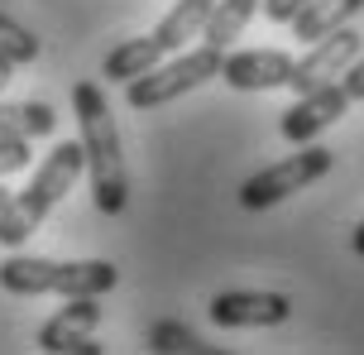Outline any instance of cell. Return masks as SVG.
I'll list each match as a JSON object with an SVG mask.
<instances>
[{
  "label": "cell",
  "mask_w": 364,
  "mask_h": 355,
  "mask_svg": "<svg viewBox=\"0 0 364 355\" xmlns=\"http://www.w3.org/2000/svg\"><path fill=\"white\" fill-rule=\"evenodd\" d=\"M255 15H259V0H216V5H211V19H206V29H201V43H211V48H230Z\"/></svg>",
  "instance_id": "15"
},
{
  "label": "cell",
  "mask_w": 364,
  "mask_h": 355,
  "mask_svg": "<svg viewBox=\"0 0 364 355\" xmlns=\"http://www.w3.org/2000/svg\"><path fill=\"white\" fill-rule=\"evenodd\" d=\"M38 48H43V43H38L19 19H10L5 10H0V53L10 58L15 68H24V63H34V58H38Z\"/></svg>",
  "instance_id": "17"
},
{
  "label": "cell",
  "mask_w": 364,
  "mask_h": 355,
  "mask_svg": "<svg viewBox=\"0 0 364 355\" xmlns=\"http://www.w3.org/2000/svg\"><path fill=\"white\" fill-rule=\"evenodd\" d=\"M58 111L48 101H0V134L5 139H43L53 134Z\"/></svg>",
  "instance_id": "14"
},
{
  "label": "cell",
  "mask_w": 364,
  "mask_h": 355,
  "mask_svg": "<svg viewBox=\"0 0 364 355\" xmlns=\"http://www.w3.org/2000/svg\"><path fill=\"white\" fill-rule=\"evenodd\" d=\"M346 92H350V101H364V53L346 68Z\"/></svg>",
  "instance_id": "20"
},
{
  "label": "cell",
  "mask_w": 364,
  "mask_h": 355,
  "mask_svg": "<svg viewBox=\"0 0 364 355\" xmlns=\"http://www.w3.org/2000/svg\"><path fill=\"white\" fill-rule=\"evenodd\" d=\"M360 53H364V34H360V29H350V24H341V29H331V34L316 38L302 58H292L288 87L297 96L311 92V87H326V82H336V77H346V68Z\"/></svg>",
  "instance_id": "6"
},
{
  "label": "cell",
  "mask_w": 364,
  "mask_h": 355,
  "mask_svg": "<svg viewBox=\"0 0 364 355\" xmlns=\"http://www.w3.org/2000/svg\"><path fill=\"white\" fill-rule=\"evenodd\" d=\"M211 5H216V0H178V5L159 19L154 38L164 43V53H182L192 38H201L206 19H211Z\"/></svg>",
  "instance_id": "11"
},
{
  "label": "cell",
  "mask_w": 364,
  "mask_h": 355,
  "mask_svg": "<svg viewBox=\"0 0 364 355\" xmlns=\"http://www.w3.org/2000/svg\"><path fill=\"white\" fill-rule=\"evenodd\" d=\"M73 111L77 130H82V154H87V178L91 197L106 216H120L129 206V173H125V149H120V130L101 82H77L73 87Z\"/></svg>",
  "instance_id": "1"
},
{
  "label": "cell",
  "mask_w": 364,
  "mask_h": 355,
  "mask_svg": "<svg viewBox=\"0 0 364 355\" xmlns=\"http://www.w3.org/2000/svg\"><path fill=\"white\" fill-rule=\"evenodd\" d=\"M331 164H336L331 149H321V144H302L297 154L278 159V164H269V169H259L255 178H245V187H240V206H245V211H269V206H278L283 197L311 187L316 178H326Z\"/></svg>",
  "instance_id": "5"
},
{
  "label": "cell",
  "mask_w": 364,
  "mask_h": 355,
  "mask_svg": "<svg viewBox=\"0 0 364 355\" xmlns=\"http://www.w3.org/2000/svg\"><path fill=\"white\" fill-rule=\"evenodd\" d=\"M350 245H355V255H360V260H364V221L355 226V235H350Z\"/></svg>",
  "instance_id": "22"
},
{
  "label": "cell",
  "mask_w": 364,
  "mask_h": 355,
  "mask_svg": "<svg viewBox=\"0 0 364 355\" xmlns=\"http://www.w3.org/2000/svg\"><path fill=\"white\" fill-rule=\"evenodd\" d=\"M206 312L225 332H240V327H278V322L292 317V298L288 293H264V288H230V293H216Z\"/></svg>",
  "instance_id": "8"
},
{
  "label": "cell",
  "mask_w": 364,
  "mask_h": 355,
  "mask_svg": "<svg viewBox=\"0 0 364 355\" xmlns=\"http://www.w3.org/2000/svg\"><path fill=\"white\" fill-rule=\"evenodd\" d=\"M149 351H159V355H197V351H206V341H201L192 327H182V322H154V327H149Z\"/></svg>",
  "instance_id": "16"
},
{
  "label": "cell",
  "mask_w": 364,
  "mask_h": 355,
  "mask_svg": "<svg viewBox=\"0 0 364 355\" xmlns=\"http://www.w3.org/2000/svg\"><path fill=\"white\" fill-rule=\"evenodd\" d=\"M292 58L283 48H250V53H230L220 63V82L235 92H269V87H288Z\"/></svg>",
  "instance_id": "9"
},
{
  "label": "cell",
  "mask_w": 364,
  "mask_h": 355,
  "mask_svg": "<svg viewBox=\"0 0 364 355\" xmlns=\"http://www.w3.org/2000/svg\"><path fill=\"white\" fill-rule=\"evenodd\" d=\"M10 197H15V192H5V187H0V211H5V206H10Z\"/></svg>",
  "instance_id": "23"
},
{
  "label": "cell",
  "mask_w": 364,
  "mask_h": 355,
  "mask_svg": "<svg viewBox=\"0 0 364 355\" xmlns=\"http://www.w3.org/2000/svg\"><path fill=\"white\" fill-rule=\"evenodd\" d=\"M307 0H259V10L273 19V24H292V15L302 10Z\"/></svg>",
  "instance_id": "19"
},
{
  "label": "cell",
  "mask_w": 364,
  "mask_h": 355,
  "mask_svg": "<svg viewBox=\"0 0 364 355\" xmlns=\"http://www.w3.org/2000/svg\"><path fill=\"white\" fill-rule=\"evenodd\" d=\"M120 283V269L110 260H34V255H10L0 264V288L19 298L58 293V298H101Z\"/></svg>",
  "instance_id": "3"
},
{
  "label": "cell",
  "mask_w": 364,
  "mask_h": 355,
  "mask_svg": "<svg viewBox=\"0 0 364 355\" xmlns=\"http://www.w3.org/2000/svg\"><path fill=\"white\" fill-rule=\"evenodd\" d=\"M19 169H29V139H5L0 134V183Z\"/></svg>",
  "instance_id": "18"
},
{
  "label": "cell",
  "mask_w": 364,
  "mask_h": 355,
  "mask_svg": "<svg viewBox=\"0 0 364 355\" xmlns=\"http://www.w3.org/2000/svg\"><path fill=\"white\" fill-rule=\"evenodd\" d=\"M164 43L154 34L144 38H125V43H115L106 53V63H101V77H110V82H134L139 73H149V68H159L164 63Z\"/></svg>",
  "instance_id": "12"
},
{
  "label": "cell",
  "mask_w": 364,
  "mask_h": 355,
  "mask_svg": "<svg viewBox=\"0 0 364 355\" xmlns=\"http://www.w3.org/2000/svg\"><path fill=\"white\" fill-rule=\"evenodd\" d=\"M220 63H225V48L201 43L192 53H178V58H168V63H159V68H149V73H139L134 82H125L129 111H159L168 101L197 92L211 77H220Z\"/></svg>",
  "instance_id": "4"
},
{
  "label": "cell",
  "mask_w": 364,
  "mask_h": 355,
  "mask_svg": "<svg viewBox=\"0 0 364 355\" xmlns=\"http://www.w3.org/2000/svg\"><path fill=\"white\" fill-rule=\"evenodd\" d=\"M87 173V154H82V139H68V144H58L43 164H38V173L29 178V187L24 192H15L10 197V206L0 211V245H24L29 235L38 231V221L53 211L68 192L77 187V178Z\"/></svg>",
  "instance_id": "2"
},
{
  "label": "cell",
  "mask_w": 364,
  "mask_h": 355,
  "mask_svg": "<svg viewBox=\"0 0 364 355\" xmlns=\"http://www.w3.org/2000/svg\"><path fill=\"white\" fill-rule=\"evenodd\" d=\"M96 322H101V302H96V298H68L63 312H53V317L38 327V351L73 355L77 341L96 332Z\"/></svg>",
  "instance_id": "10"
},
{
  "label": "cell",
  "mask_w": 364,
  "mask_h": 355,
  "mask_svg": "<svg viewBox=\"0 0 364 355\" xmlns=\"http://www.w3.org/2000/svg\"><path fill=\"white\" fill-rule=\"evenodd\" d=\"M10 77H15V63H10V58L0 53V92H5V87H10Z\"/></svg>",
  "instance_id": "21"
},
{
  "label": "cell",
  "mask_w": 364,
  "mask_h": 355,
  "mask_svg": "<svg viewBox=\"0 0 364 355\" xmlns=\"http://www.w3.org/2000/svg\"><path fill=\"white\" fill-rule=\"evenodd\" d=\"M360 10H364V0H307V5L292 15V34L302 38V43H316L321 34L350 24Z\"/></svg>",
  "instance_id": "13"
},
{
  "label": "cell",
  "mask_w": 364,
  "mask_h": 355,
  "mask_svg": "<svg viewBox=\"0 0 364 355\" xmlns=\"http://www.w3.org/2000/svg\"><path fill=\"white\" fill-rule=\"evenodd\" d=\"M346 106H350L346 82L311 87V92H302V96L288 106V111H283L278 130H283V139H288V144H311V139L326 130V125H336V120L346 115Z\"/></svg>",
  "instance_id": "7"
}]
</instances>
